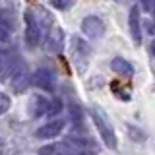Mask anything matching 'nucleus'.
Instances as JSON below:
<instances>
[{"mask_svg": "<svg viewBox=\"0 0 155 155\" xmlns=\"http://www.w3.org/2000/svg\"><path fill=\"white\" fill-rule=\"evenodd\" d=\"M91 118H93L95 128L99 130V134H101V138H103L105 145H107L109 149H116V136H114V130H113V126H110V122L107 120V116L101 113L99 107H93V109H91Z\"/></svg>", "mask_w": 155, "mask_h": 155, "instance_id": "obj_1", "label": "nucleus"}, {"mask_svg": "<svg viewBox=\"0 0 155 155\" xmlns=\"http://www.w3.org/2000/svg\"><path fill=\"white\" fill-rule=\"evenodd\" d=\"M41 37H43V25L39 21L37 14L27 10L25 12V43L27 47H37L41 43Z\"/></svg>", "mask_w": 155, "mask_h": 155, "instance_id": "obj_2", "label": "nucleus"}, {"mask_svg": "<svg viewBox=\"0 0 155 155\" xmlns=\"http://www.w3.org/2000/svg\"><path fill=\"white\" fill-rule=\"evenodd\" d=\"M10 85H12V89L16 91V93H21V91L27 89L29 81H31V78H29V72H27V66L23 64L21 60L16 62V66L12 68V72H10Z\"/></svg>", "mask_w": 155, "mask_h": 155, "instance_id": "obj_3", "label": "nucleus"}, {"mask_svg": "<svg viewBox=\"0 0 155 155\" xmlns=\"http://www.w3.org/2000/svg\"><path fill=\"white\" fill-rule=\"evenodd\" d=\"M31 84L35 87H39V89H43V91H52L54 89V84H56V76L48 68H39V70L33 72Z\"/></svg>", "mask_w": 155, "mask_h": 155, "instance_id": "obj_4", "label": "nucleus"}, {"mask_svg": "<svg viewBox=\"0 0 155 155\" xmlns=\"http://www.w3.org/2000/svg\"><path fill=\"white\" fill-rule=\"evenodd\" d=\"M81 31L89 39H101L105 33V23H103V19L97 18V16H87L81 21Z\"/></svg>", "mask_w": 155, "mask_h": 155, "instance_id": "obj_5", "label": "nucleus"}, {"mask_svg": "<svg viewBox=\"0 0 155 155\" xmlns=\"http://www.w3.org/2000/svg\"><path fill=\"white\" fill-rule=\"evenodd\" d=\"M64 47V31L60 27H51L47 29L45 35V51L47 52H60Z\"/></svg>", "mask_w": 155, "mask_h": 155, "instance_id": "obj_6", "label": "nucleus"}, {"mask_svg": "<svg viewBox=\"0 0 155 155\" xmlns=\"http://www.w3.org/2000/svg\"><path fill=\"white\" fill-rule=\"evenodd\" d=\"M64 130V120L56 118V120H51V122H47L45 126H41V128H37L35 136L39 140H52L56 138L58 134Z\"/></svg>", "mask_w": 155, "mask_h": 155, "instance_id": "obj_7", "label": "nucleus"}, {"mask_svg": "<svg viewBox=\"0 0 155 155\" xmlns=\"http://www.w3.org/2000/svg\"><path fill=\"white\" fill-rule=\"evenodd\" d=\"M14 12L2 10L0 12V43H8L14 33Z\"/></svg>", "mask_w": 155, "mask_h": 155, "instance_id": "obj_8", "label": "nucleus"}, {"mask_svg": "<svg viewBox=\"0 0 155 155\" xmlns=\"http://www.w3.org/2000/svg\"><path fill=\"white\" fill-rule=\"evenodd\" d=\"M48 107H51V101L47 99L45 95H33L29 99V110H31L33 118H41L48 113Z\"/></svg>", "mask_w": 155, "mask_h": 155, "instance_id": "obj_9", "label": "nucleus"}, {"mask_svg": "<svg viewBox=\"0 0 155 155\" xmlns=\"http://www.w3.org/2000/svg\"><path fill=\"white\" fill-rule=\"evenodd\" d=\"M128 23H130V33L136 45L142 43V19H140V6H132L130 8V16H128Z\"/></svg>", "mask_w": 155, "mask_h": 155, "instance_id": "obj_10", "label": "nucleus"}, {"mask_svg": "<svg viewBox=\"0 0 155 155\" xmlns=\"http://www.w3.org/2000/svg\"><path fill=\"white\" fill-rule=\"evenodd\" d=\"M18 60H19V56L12 54L10 51L0 48V81H4L10 76V72H12V68L16 66Z\"/></svg>", "mask_w": 155, "mask_h": 155, "instance_id": "obj_11", "label": "nucleus"}, {"mask_svg": "<svg viewBox=\"0 0 155 155\" xmlns=\"http://www.w3.org/2000/svg\"><path fill=\"white\" fill-rule=\"evenodd\" d=\"M72 56H74V60L78 62V68H80V62L84 64L87 56H89V45L85 41H81L80 37H74V41H72Z\"/></svg>", "mask_w": 155, "mask_h": 155, "instance_id": "obj_12", "label": "nucleus"}, {"mask_svg": "<svg viewBox=\"0 0 155 155\" xmlns=\"http://www.w3.org/2000/svg\"><path fill=\"white\" fill-rule=\"evenodd\" d=\"M110 68H113V72L114 74H118V76H122V78H132L134 76V68L132 64H130L128 60H124V58H113L110 60Z\"/></svg>", "mask_w": 155, "mask_h": 155, "instance_id": "obj_13", "label": "nucleus"}, {"mask_svg": "<svg viewBox=\"0 0 155 155\" xmlns=\"http://www.w3.org/2000/svg\"><path fill=\"white\" fill-rule=\"evenodd\" d=\"M140 6L143 12H147L149 16L155 18V0H140Z\"/></svg>", "mask_w": 155, "mask_h": 155, "instance_id": "obj_14", "label": "nucleus"}, {"mask_svg": "<svg viewBox=\"0 0 155 155\" xmlns=\"http://www.w3.org/2000/svg\"><path fill=\"white\" fill-rule=\"evenodd\" d=\"M70 116H72V122H74V124L81 122V109L78 105H74V103L70 105Z\"/></svg>", "mask_w": 155, "mask_h": 155, "instance_id": "obj_15", "label": "nucleus"}, {"mask_svg": "<svg viewBox=\"0 0 155 155\" xmlns=\"http://www.w3.org/2000/svg\"><path fill=\"white\" fill-rule=\"evenodd\" d=\"M62 110V103H60V99H54V101H51V107H48V116H54L58 114Z\"/></svg>", "mask_w": 155, "mask_h": 155, "instance_id": "obj_16", "label": "nucleus"}, {"mask_svg": "<svg viewBox=\"0 0 155 155\" xmlns=\"http://www.w3.org/2000/svg\"><path fill=\"white\" fill-rule=\"evenodd\" d=\"M8 109H10V97H8L6 93H2V91H0V116L6 113Z\"/></svg>", "mask_w": 155, "mask_h": 155, "instance_id": "obj_17", "label": "nucleus"}, {"mask_svg": "<svg viewBox=\"0 0 155 155\" xmlns=\"http://www.w3.org/2000/svg\"><path fill=\"white\" fill-rule=\"evenodd\" d=\"M51 4L56 10H68L72 4H74V0H51Z\"/></svg>", "mask_w": 155, "mask_h": 155, "instance_id": "obj_18", "label": "nucleus"}, {"mask_svg": "<svg viewBox=\"0 0 155 155\" xmlns=\"http://www.w3.org/2000/svg\"><path fill=\"white\" fill-rule=\"evenodd\" d=\"M149 52H151V54L155 56V39H153V43H151V45H149Z\"/></svg>", "mask_w": 155, "mask_h": 155, "instance_id": "obj_19", "label": "nucleus"}]
</instances>
